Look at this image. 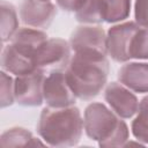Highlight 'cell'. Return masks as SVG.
<instances>
[{"label": "cell", "instance_id": "cell-2", "mask_svg": "<svg viewBox=\"0 0 148 148\" xmlns=\"http://www.w3.org/2000/svg\"><path fill=\"white\" fill-rule=\"evenodd\" d=\"M83 117L75 105L42 110L37 123V133L45 145L51 147L76 146L83 133Z\"/></svg>", "mask_w": 148, "mask_h": 148}, {"label": "cell", "instance_id": "cell-23", "mask_svg": "<svg viewBox=\"0 0 148 148\" xmlns=\"http://www.w3.org/2000/svg\"><path fill=\"white\" fill-rule=\"evenodd\" d=\"M40 1H51V0H40Z\"/></svg>", "mask_w": 148, "mask_h": 148}, {"label": "cell", "instance_id": "cell-9", "mask_svg": "<svg viewBox=\"0 0 148 148\" xmlns=\"http://www.w3.org/2000/svg\"><path fill=\"white\" fill-rule=\"evenodd\" d=\"M104 99L108 106L120 118H133L139 109V99L134 91L120 82H110L104 89Z\"/></svg>", "mask_w": 148, "mask_h": 148}, {"label": "cell", "instance_id": "cell-13", "mask_svg": "<svg viewBox=\"0 0 148 148\" xmlns=\"http://www.w3.org/2000/svg\"><path fill=\"white\" fill-rule=\"evenodd\" d=\"M47 38L49 37L46 32H44L40 29L23 27V28H18V30L15 32V35L13 36L9 43L27 51L28 53L35 57L37 50L45 40H47Z\"/></svg>", "mask_w": 148, "mask_h": 148}, {"label": "cell", "instance_id": "cell-21", "mask_svg": "<svg viewBox=\"0 0 148 148\" xmlns=\"http://www.w3.org/2000/svg\"><path fill=\"white\" fill-rule=\"evenodd\" d=\"M135 22L143 28H148V0H134Z\"/></svg>", "mask_w": 148, "mask_h": 148}, {"label": "cell", "instance_id": "cell-5", "mask_svg": "<svg viewBox=\"0 0 148 148\" xmlns=\"http://www.w3.org/2000/svg\"><path fill=\"white\" fill-rule=\"evenodd\" d=\"M140 25L134 21L117 23L106 31L108 56L116 62H127L131 60L132 39Z\"/></svg>", "mask_w": 148, "mask_h": 148}, {"label": "cell", "instance_id": "cell-6", "mask_svg": "<svg viewBox=\"0 0 148 148\" xmlns=\"http://www.w3.org/2000/svg\"><path fill=\"white\" fill-rule=\"evenodd\" d=\"M44 103L50 108H67L75 105L77 97L68 84L65 71L50 72L43 84Z\"/></svg>", "mask_w": 148, "mask_h": 148}, {"label": "cell", "instance_id": "cell-20", "mask_svg": "<svg viewBox=\"0 0 148 148\" xmlns=\"http://www.w3.org/2000/svg\"><path fill=\"white\" fill-rule=\"evenodd\" d=\"M15 102L14 79L9 73L1 71L0 73V106L2 109L10 106Z\"/></svg>", "mask_w": 148, "mask_h": 148}, {"label": "cell", "instance_id": "cell-22", "mask_svg": "<svg viewBox=\"0 0 148 148\" xmlns=\"http://www.w3.org/2000/svg\"><path fill=\"white\" fill-rule=\"evenodd\" d=\"M83 0H56L59 8L65 12H76Z\"/></svg>", "mask_w": 148, "mask_h": 148}, {"label": "cell", "instance_id": "cell-14", "mask_svg": "<svg viewBox=\"0 0 148 148\" xmlns=\"http://www.w3.org/2000/svg\"><path fill=\"white\" fill-rule=\"evenodd\" d=\"M2 147H25V146H43L45 142L36 139L30 131L23 127H10L0 136Z\"/></svg>", "mask_w": 148, "mask_h": 148}, {"label": "cell", "instance_id": "cell-3", "mask_svg": "<svg viewBox=\"0 0 148 148\" xmlns=\"http://www.w3.org/2000/svg\"><path fill=\"white\" fill-rule=\"evenodd\" d=\"M83 130L99 147H125L130 130L123 118L99 102L88 104L83 112Z\"/></svg>", "mask_w": 148, "mask_h": 148}, {"label": "cell", "instance_id": "cell-1", "mask_svg": "<svg viewBox=\"0 0 148 148\" xmlns=\"http://www.w3.org/2000/svg\"><path fill=\"white\" fill-rule=\"evenodd\" d=\"M110 73L105 54L74 52L65 69L69 87L79 99L90 101L102 92Z\"/></svg>", "mask_w": 148, "mask_h": 148}, {"label": "cell", "instance_id": "cell-10", "mask_svg": "<svg viewBox=\"0 0 148 148\" xmlns=\"http://www.w3.org/2000/svg\"><path fill=\"white\" fill-rule=\"evenodd\" d=\"M57 15V7L52 1L23 0L18 8V16L25 27L46 29Z\"/></svg>", "mask_w": 148, "mask_h": 148}, {"label": "cell", "instance_id": "cell-15", "mask_svg": "<svg viewBox=\"0 0 148 148\" xmlns=\"http://www.w3.org/2000/svg\"><path fill=\"white\" fill-rule=\"evenodd\" d=\"M75 18L82 24H99L103 18V0H83L77 10Z\"/></svg>", "mask_w": 148, "mask_h": 148}, {"label": "cell", "instance_id": "cell-12", "mask_svg": "<svg viewBox=\"0 0 148 148\" xmlns=\"http://www.w3.org/2000/svg\"><path fill=\"white\" fill-rule=\"evenodd\" d=\"M117 77L130 90L148 94V62L127 61L119 68Z\"/></svg>", "mask_w": 148, "mask_h": 148}, {"label": "cell", "instance_id": "cell-18", "mask_svg": "<svg viewBox=\"0 0 148 148\" xmlns=\"http://www.w3.org/2000/svg\"><path fill=\"white\" fill-rule=\"evenodd\" d=\"M131 131L139 142L148 145V95L139 102V109L132 121Z\"/></svg>", "mask_w": 148, "mask_h": 148}, {"label": "cell", "instance_id": "cell-11", "mask_svg": "<svg viewBox=\"0 0 148 148\" xmlns=\"http://www.w3.org/2000/svg\"><path fill=\"white\" fill-rule=\"evenodd\" d=\"M1 69L18 76L29 74L38 68L35 65V57L32 54L8 43L1 52Z\"/></svg>", "mask_w": 148, "mask_h": 148}, {"label": "cell", "instance_id": "cell-16", "mask_svg": "<svg viewBox=\"0 0 148 148\" xmlns=\"http://www.w3.org/2000/svg\"><path fill=\"white\" fill-rule=\"evenodd\" d=\"M0 9H1V40L2 43L10 42L15 32L18 30V16L16 8L2 0L0 2Z\"/></svg>", "mask_w": 148, "mask_h": 148}, {"label": "cell", "instance_id": "cell-7", "mask_svg": "<svg viewBox=\"0 0 148 148\" xmlns=\"http://www.w3.org/2000/svg\"><path fill=\"white\" fill-rule=\"evenodd\" d=\"M69 44L74 52L108 56L106 32L97 24H82L77 27L71 35Z\"/></svg>", "mask_w": 148, "mask_h": 148}, {"label": "cell", "instance_id": "cell-8", "mask_svg": "<svg viewBox=\"0 0 148 148\" xmlns=\"http://www.w3.org/2000/svg\"><path fill=\"white\" fill-rule=\"evenodd\" d=\"M45 72L36 69L14 79L15 103L22 106H39L44 103L43 84Z\"/></svg>", "mask_w": 148, "mask_h": 148}, {"label": "cell", "instance_id": "cell-4", "mask_svg": "<svg viewBox=\"0 0 148 148\" xmlns=\"http://www.w3.org/2000/svg\"><path fill=\"white\" fill-rule=\"evenodd\" d=\"M71 44L62 38H47L35 56V65L43 72L65 71L71 61Z\"/></svg>", "mask_w": 148, "mask_h": 148}, {"label": "cell", "instance_id": "cell-17", "mask_svg": "<svg viewBox=\"0 0 148 148\" xmlns=\"http://www.w3.org/2000/svg\"><path fill=\"white\" fill-rule=\"evenodd\" d=\"M132 0H103V18L108 23H120L131 13Z\"/></svg>", "mask_w": 148, "mask_h": 148}, {"label": "cell", "instance_id": "cell-19", "mask_svg": "<svg viewBox=\"0 0 148 148\" xmlns=\"http://www.w3.org/2000/svg\"><path fill=\"white\" fill-rule=\"evenodd\" d=\"M131 59L148 60V28L140 27L131 44Z\"/></svg>", "mask_w": 148, "mask_h": 148}]
</instances>
